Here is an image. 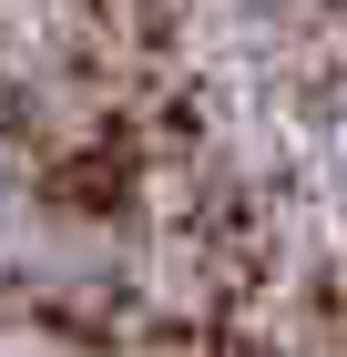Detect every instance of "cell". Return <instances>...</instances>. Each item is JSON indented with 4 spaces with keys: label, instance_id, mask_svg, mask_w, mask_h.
Returning <instances> with one entry per match:
<instances>
[{
    "label": "cell",
    "instance_id": "cell-1",
    "mask_svg": "<svg viewBox=\"0 0 347 357\" xmlns=\"http://www.w3.org/2000/svg\"><path fill=\"white\" fill-rule=\"evenodd\" d=\"M0 204H10V164H0Z\"/></svg>",
    "mask_w": 347,
    "mask_h": 357
},
{
    "label": "cell",
    "instance_id": "cell-2",
    "mask_svg": "<svg viewBox=\"0 0 347 357\" xmlns=\"http://www.w3.org/2000/svg\"><path fill=\"white\" fill-rule=\"evenodd\" d=\"M337 153H347V133H337Z\"/></svg>",
    "mask_w": 347,
    "mask_h": 357
}]
</instances>
